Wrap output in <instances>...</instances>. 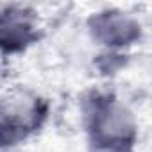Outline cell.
Masks as SVG:
<instances>
[{"instance_id": "obj_1", "label": "cell", "mask_w": 152, "mask_h": 152, "mask_svg": "<svg viewBox=\"0 0 152 152\" xmlns=\"http://www.w3.org/2000/svg\"><path fill=\"white\" fill-rule=\"evenodd\" d=\"M91 152H132L136 122L113 95L93 93L84 106Z\"/></svg>"}, {"instance_id": "obj_3", "label": "cell", "mask_w": 152, "mask_h": 152, "mask_svg": "<svg viewBox=\"0 0 152 152\" xmlns=\"http://www.w3.org/2000/svg\"><path fill=\"white\" fill-rule=\"evenodd\" d=\"M91 38L109 48L127 47L140 39L141 25L132 16L122 11H104L97 13L88 22Z\"/></svg>"}, {"instance_id": "obj_2", "label": "cell", "mask_w": 152, "mask_h": 152, "mask_svg": "<svg viewBox=\"0 0 152 152\" xmlns=\"http://www.w3.org/2000/svg\"><path fill=\"white\" fill-rule=\"evenodd\" d=\"M48 106L27 90H11L0 97V147H13L38 131Z\"/></svg>"}, {"instance_id": "obj_4", "label": "cell", "mask_w": 152, "mask_h": 152, "mask_svg": "<svg viewBox=\"0 0 152 152\" xmlns=\"http://www.w3.org/2000/svg\"><path fill=\"white\" fill-rule=\"evenodd\" d=\"M36 16L27 7L9 6L0 9V50L15 54L38 41Z\"/></svg>"}]
</instances>
